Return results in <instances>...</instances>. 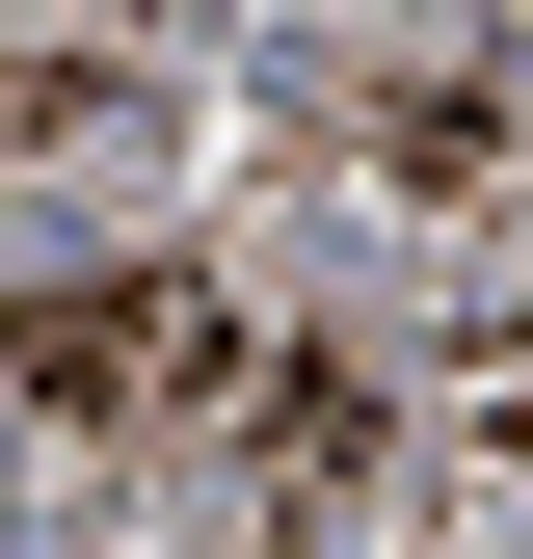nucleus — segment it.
Returning <instances> with one entry per match:
<instances>
[{
  "label": "nucleus",
  "instance_id": "f257e3e1",
  "mask_svg": "<svg viewBox=\"0 0 533 559\" xmlns=\"http://www.w3.org/2000/svg\"><path fill=\"white\" fill-rule=\"evenodd\" d=\"M240 346L266 320L214 266H54V294H0V400H54V427H214Z\"/></svg>",
  "mask_w": 533,
  "mask_h": 559
},
{
  "label": "nucleus",
  "instance_id": "f03ea898",
  "mask_svg": "<svg viewBox=\"0 0 533 559\" xmlns=\"http://www.w3.org/2000/svg\"><path fill=\"white\" fill-rule=\"evenodd\" d=\"M214 453L266 479V507H347V479H374V373H347V346H240V373H214Z\"/></svg>",
  "mask_w": 533,
  "mask_h": 559
},
{
  "label": "nucleus",
  "instance_id": "7ed1b4c3",
  "mask_svg": "<svg viewBox=\"0 0 533 559\" xmlns=\"http://www.w3.org/2000/svg\"><path fill=\"white\" fill-rule=\"evenodd\" d=\"M347 133H374V187H427V214H533V107L507 81H374Z\"/></svg>",
  "mask_w": 533,
  "mask_h": 559
},
{
  "label": "nucleus",
  "instance_id": "20e7f679",
  "mask_svg": "<svg viewBox=\"0 0 533 559\" xmlns=\"http://www.w3.org/2000/svg\"><path fill=\"white\" fill-rule=\"evenodd\" d=\"M453 400H481V453H507V479H533V294H507V320H481V346H453Z\"/></svg>",
  "mask_w": 533,
  "mask_h": 559
},
{
  "label": "nucleus",
  "instance_id": "39448f33",
  "mask_svg": "<svg viewBox=\"0 0 533 559\" xmlns=\"http://www.w3.org/2000/svg\"><path fill=\"white\" fill-rule=\"evenodd\" d=\"M54 133H81V81H54V53H0V160H54Z\"/></svg>",
  "mask_w": 533,
  "mask_h": 559
}]
</instances>
